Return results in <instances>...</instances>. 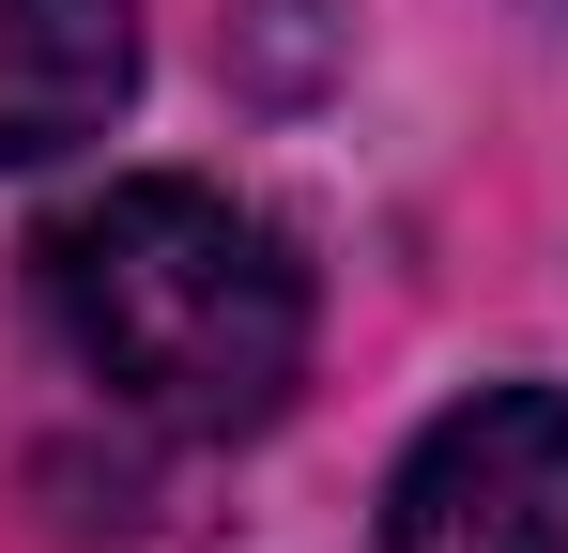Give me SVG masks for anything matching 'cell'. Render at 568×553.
Returning <instances> with one entry per match:
<instances>
[{
	"label": "cell",
	"instance_id": "3",
	"mask_svg": "<svg viewBox=\"0 0 568 553\" xmlns=\"http://www.w3.org/2000/svg\"><path fill=\"white\" fill-rule=\"evenodd\" d=\"M139 0H0V170H47L123 123Z\"/></svg>",
	"mask_w": 568,
	"mask_h": 553
},
{
	"label": "cell",
	"instance_id": "2",
	"mask_svg": "<svg viewBox=\"0 0 568 553\" xmlns=\"http://www.w3.org/2000/svg\"><path fill=\"white\" fill-rule=\"evenodd\" d=\"M384 553H568V384H476L462 415H430Z\"/></svg>",
	"mask_w": 568,
	"mask_h": 553
},
{
	"label": "cell",
	"instance_id": "1",
	"mask_svg": "<svg viewBox=\"0 0 568 553\" xmlns=\"http://www.w3.org/2000/svg\"><path fill=\"white\" fill-rule=\"evenodd\" d=\"M31 292H47V339L93 369L123 415H154L185 446L262 431L307 384V262L231 184L139 170V184L62 200L47 247H31Z\"/></svg>",
	"mask_w": 568,
	"mask_h": 553
}]
</instances>
